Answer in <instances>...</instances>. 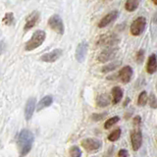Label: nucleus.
<instances>
[{"label": "nucleus", "mask_w": 157, "mask_h": 157, "mask_svg": "<svg viewBox=\"0 0 157 157\" xmlns=\"http://www.w3.org/2000/svg\"><path fill=\"white\" fill-rule=\"evenodd\" d=\"M120 118L118 116H114V117H111L110 119H108L105 123H104V128L106 130L110 129L112 126H114L115 124H117L118 122H119Z\"/></svg>", "instance_id": "b1692460"}, {"label": "nucleus", "mask_w": 157, "mask_h": 157, "mask_svg": "<svg viewBox=\"0 0 157 157\" xmlns=\"http://www.w3.org/2000/svg\"><path fill=\"white\" fill-rule=\"evenodd\" d=\"M121 134H122V131H121V129L119 128V129H116V130H114L113 132H111V134L108 136V140L109 141H116V140H118L120 139V136H121Z\"/></svg>", "instance_id": "412c9836"}, {"label": "nucleus", "mask_w": 157, "mask_h": 157, "mask_svg": "<svg viewBox=\"0 0 157 157\" xmlns=\"http://www.w3.org/2000/svg\"><path fill=\"white\" fill-rule=\"evenodd\" d=\"M119 17V12L114 10V11H111L108 14H106L104 17H103L99 22H98V28L103 29L107 26H109L110 24H112L113 22H115L116 20Z\"/></svg>", "instance_id": "1a4fd4ad"}, {"label": "nucleus", "mask_w": 157, "mask_h": 157, "mask_svg": "<svg viewBox=\"0 0 157 157\" xmlns=\"http://www.w3.org/2000/svg\"><path fill=\"white\" fill-rule=\"evenodd\" d=\"M111 94H112V103L113 104H118L123 98V90L120 86H114L111 90Z\"/></svg>", "instance_id": "dca6fc26"}, {"label": "nucleus", "mask_w": 157, "mask_h": 157, "mask_svg": "<svg viewBox=\"0 0 157 157\" xmlns=\"http://www.w3.org/2000/svg\"><path fill=\"white\" fill-rule=\"evenodd\" d=\"M146 28V19L144 17H137L130 27L131 34L134 36H139L144 32Z\"/></svg>", "instance_id": "7ed1b4c3"}, {"label": "nucleus", "mask_w": 157, "mask_h": 157, "mask_svg": "<svg viewBox=\"0 0 157 157\" xmlns=\"http://www.w3.org/2000/svg\"><path fill=\"white\" fill-rule=\"evenodd\" d=\"M120 65H121V61H111L109 64H107V65L101 68V72L104 74L112 72V71L116 70L118 67H120Z\"/></svg>", "instance_id": "6ab92c4d"}, {"label": "nucleus", "mask_w": 157, "mask_h": 157, "mask_svg": "<svg viewBox=\"0 0 157 157\" xmlns=\"http://www.w3.org/2000/svg\"><path fill=\"white\" fill-rule=\"evenodd\" d=\"M48 26L51 29H53L54 32H56L59 34H64V32H65V27H64L63 20L58 14H54L49 18Z\"/></svg>", "instance_id": "39448f33"}, {"label": "nucleus", "mask_w": 157, "mask_h": 157, "mask_svg": "<svg viewBox=\"0 0 157 157\" xmlns=\"http://www.w3.org/2000/svg\"><path fill=\"white\" fill-rule=\"evenodd\" d=\"M149 105L151 108H153V109H156V96L155 94H153V93H151L150 96H149Z\"/></svg>", "instance_id": "cd10ccee"}, {"label": "nucleus", "mask_w": 157, "mask_h": 157, "mask_svg": "<svg viewBox=\"0 0 157 157\" xmlns=\"http://www.w3.org/2000/svg\"><path fill=\"white\" fill-rule=\"evenodd\" d=\"M140 0H127L125 2V9L128 12H134L137 9Z\"/></svg>", "instance_id": "aec40b11"}, {"label": "nucleus", "mask_w": 157, "mask_h": 157, "mask_svg": "<svg viewBox=\"0 0 157 157\" xmlns=\"http://www.w3.org/2000/svg\"><path fill=\"white\" fill-rule=\"evenodd\" d=\"M36 97H29L26 103V106H25V118H26L27 121H29L32 119L34 109H36Z\"/></svg>", "instance_id": "4468645a"}, {"label": "nucleus", "mask_w": 157, "mask_h": 157, "mask_svg": "<svg viewBox=\"0 0 157 157\" xmlns=\"http://www.w3.org/2000/svg\"><path fill=\"white\" fill-rule=\"evenodd\" d=\"M3 23L6 25V26H12L14 24L15 21V17H14V14L12 12H9L5 14V16L3 17Z\"/></svg>", "instance_id": "4be33fe9"}, {"label": "nucleus", "mask_w": 157, "mask_h": 157, "mask_svg": "<svg viewBox=\"0 0 157 157\" xmlns=\"http://www.w3.org/2000/svg\"><path fill=\"white\" fill-rule=\"evenodd\" d=\"M131 141L132 147L134 151H137L142 144V134L140 129H136L132 131L131 132Z\"/></svg>", "instance_id": "9b49d317"}, {"label": "nucleus", "mask_w": 157, "mask_h": 157, "mask_svg": "<svg viewBox=\"0 0 157 157\" xmlns=\"http://www.w3.org/2000/svg\"><path fill=\"white\" fill-rule=\"evenodd\" d=\"M69 153H70L71 157H81L82 156V150L80 149L78 146H72L70 150H69Z\"/></svg>", "instance_id": "393cba45"}, {"label": "nucleus", "mask_w": 157, "mask_h": 157, "mask_svg": "<svg viewBox=\"0 0 157 157\" xmlns=\"http://www.w3.org/2000/svg\"><path fill=\"white\" fill-rule=\"evenodd\" d=\"M118 51H119V49L115 46L107 47L106 49H104V50L99 53V55L97 57V60L100 63H105L108 61H111L117 56Z\"/></svg>", "instance_id": "423d86ee"}, {"label": "nucleus", "mask_w": 157, "mask_h": 157, "mask_svg": "<svg viewBox=\"0 0 157 157\" xmlns=\"http://www.w3.org/2000/svg\"><path fill=\"white\" fill-rule=\"evenodd\" d=\"M117 157H129V152H128L127 149L122 148L118 152V156Z\"/></svg>", "instance_id": "c85d7f7f"}, {"label": "nucleus", "mask_w": 157, "mask_h": 157, "mask_svg": "<svg viewBox=\"0 0 157 157\" xmlns=\"http://www.w3.org/2000/svg\"><path fill=\"white\" fill-rule=\"evenodd\" d=\"M45 37H46V33L42 29H38V31L34 32L32 37L25 44V50L33 51L34 49L38 48L44 42V40H45Z\"/></svg>", "instance_id": "f03ea898"}, {"label": "nucleus", "mask_w": 157, "mask_h": 157, "mask_svg": "<svg viewBox=\"0 0 157 157\" xmlns=\"http://www.w3.org/2000/svg\"><path fill=\"white\" fill-rule=\"evenodd\" d=\"M101 140H97V139H91V137H88V139H85L82 140V146L85 148L87 152L92 153V152H96L100 149L101 147Z\"/></svg>", "instance_id": "0eeeda50"}, {"label": "nucleus", "mask_w": 157, "mask_h": 157, "mask_svg": "<svg viewBox=\"0 0 157 157\" xmlns=\"http://www.w3.org/2000/svg\"><path fill=\"white\" fill-rule=\"evenodd\" d=\"M39 19H40V14H39L38 11L32 12L26 19V23H25L24 29L25 31H28V29H33L37 24Z\"/></svg>", "instance_id": "ddd939ff"}, {"label": "nucleus", "mask_w": 157, "mask_h": 157, "mask_svg": "<svg viewBox=\"0 0 157 157\" xmlns=\"http://www.w3.org/2000/svg\"><path fill=\"white\" fill-rule=\"evenodd\" d=\"M87 49H88V44L86 41H82L81 43L78 44L76 48V59L78 62L82 63L86 60V55H87Z\"/></svg>", "instance_id": "9d476101"}, {"label": "nucleus", "mask_w": 157, "mask_h": 157, "mask_svg": "<svg viewBox=\"0 0 157 157\" xmlns=\"http://www.w3.org/2000/svg\"><path fill=\"white\" fill-rule=\"evenodd\" d=\"M152 3H153L154 5H157V0H151Z\"/></svg>", "instance_id": "473e14b6"}, {"label": "nucleus", "mask_w": 157, "mask_h": 157, "mask_svg": "<svg viewBox=\"0 0 157 157\" xmlns=\"http://www.w3.org/2000/svg\"><path fill=\"white\" fill-rule=\"evenodd\" d=\"M111 103V98L110 96L106 94V93H103V94L98 95L96 98V105L98 107H106Z\"/></svg>", "instance_id": "a211bd4d"}, {"label": "nucleus", "mask_w": 157, "mask_h": 157, "mask_svg": "<svg viewBox=\"0 0 157 157\" xmlns=\"http://www.w3.org/2000/svg\"><path fill=\"white\" fill-rule=\"evenodd\" d=\"M5 50H6V43H5L4 40H1L0 41V55L3 54Z\"/></svg>", "instance_id": "7c9ffc66"}, {"label": "nucleus", "mask_w": 157, "mask_h": 157, "mask_svg": "<svg viewBox=\"0 0 157 157\" xmlns=\"http://www.w3.org/2000/svg\"><path fill=\"white\" fill-rule=\"evenodd\" d=\"M132 123H134L135 126H140L141 124V117L140 116H136L132 120Z\"/></svg>", "instance_id": "c756f323"}, {"label": "nucleus", "mask_w": 157, "mask_h": 157, "mask_svg": "<svg viewBox=\"0 0 157 157\" xmlns=\"http://www.w3.org/2000/svg\"><path fill=\"white\" fill-rule=\"evenodd\" d=\"M129 102H130V98H127L126 101H125V103H124V106L128 105V103H129Z\"/></svg>", "instance_id": "2f4dec72"}, {"label": "nucleus", "mask_w": 157, "mask_h": 157, "mask_svg": "<svg viewBox=\"0 0 157 157\" xmlns=\"http://www.w3.org/2000/svg\"><path fill=\"white\" fill-rule=\"evenodd\" d=\"M52 103H53V97L51 95H46L43 98H41V100L37 103V106H36V108L37 111H40L44 109V108L50 106Z\"/></svg>", "instance_id": "f3484780"}, {"label": "nucleus", "mask_w": 157, "mask_h": 157, "mask_svg": "<svg viewBox=\"0 0 157 157\" xmlns=\"http://www.w3.org/2000/svg\"><path fill=\"white\" fill-rule=\"evenodd\" d=\"M62 54H63L62 49H60V48L54 49V50H52L50 52L44 53L43 55L40 57V61L46 62V63H54L62 56Z\"/></svg>", "instance_id": "6e6552de"}, {"label": "nucleus", "mask_w": 157, "mask_h": 157, "mask_svg": "<svg viewBox=\"0 0 157 157\" xmlns=\"http://www.w3.org/2000/svg\"><path fill=\"white\" fill-rule=\"evenodd\" d=\"M156 70H157V59H156V55L153 53L147 59L146 72L152 75V74H154L156 72Z\"/></svg>", "instance_id": "2eb2a0df"}, {"label": "nucleus", "mask_w": 157, "mask_h": 157, "mask_svg": "<svg viewBox=\"0 0 157 157\" xmlns=\"http://www.w3.org/2000/svg\"><path fill=\"white\" fill-rule=\"evenodd\" d=\"M107 115V113L105 112V113H95V114H92L91 115V119L93 120V121H100L101 119H103L105 116Z\"/></svg>", "instance_id": "bb28decb"}, {"label": "nucleus", "mask_w": 157, "mask_h": 157, "mask_svg": "<svg viewBox=\"0 0 157 157\" xmlns=\"http://www.w3.org/2000/svg\"><path fill=\"white\" fill-rule=\"evenodd\" d=\"M147 100H148V97H147V92L146 91H141L139 95V98H137V105L139 106H144Z\"/></svg>", "instance_id": "5701e85b"}, {"label": "nucleus", "mask_w": 157, "mask_h": 157, "mask_svg": "<svg viewBox=\"0 0 157 157\" xmlns=\"http://www.w3.org/2000/svg\"><path fill=\"white\" fill-rule=\"evenodd\" d=\"M120 42V38L114 33H106L101 36L96 42L98 46H105V47H112L117 45Z\"/></svg>", "instance_id": "20e7f679"}, {"label": "nucleus", "mask_w": 157, "mask_h": 157, "mask_svg": "<svg viewBox=\"0 0 157 157\" xmlns=\"http://www.w3.org/2000/svg\"><path fill=\"white\" fill-rule=\"evenodd\" d=\"M132 75H134L132 68L131 66H125L118 72V78H119L123 83H128L131 82Z\"/></svg>", "instance_id": "f8f14e48"}, {"label": "nucleus", "mask_w": 157, "mask_h": 157, "mask_svg": "<svg viewBox=\"0 0 157 157\" xmlns=\"http://www.w3.org/2000/svg\"><path fill=\"white\" fill-rule=\"evenodd\" d=\"M144 55H145V51L144 50V49H140V50L137 51L136 54V63L141 64L142 62H144Z\"/></svg>", "instance_id": "a878e982"}, {"label": "nucleus", "mask_w": 157, "mask_h": 157, "mask_svg": "<svg viewBox=\"0 0 157 157\" xmlns=\"http://www.w3.org/2000/svg\"><path fill=\"white\" fill-rule=\"evenodd\" d=\"M33 140V134L29 130L24 129L19 132L17 139V145L20 157H25L29 153V151L32 150Z\"/></svg>", "instance_id": "f257e3e1"}]
</instances>
